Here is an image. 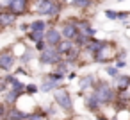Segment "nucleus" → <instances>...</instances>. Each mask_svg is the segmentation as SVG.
<instances>
[{"instance_id": "aec40b11", "label": "nucleus", "mask_w": 130, "mask_h": 120, "mask_svg": "<svg viewBox=\"0 0 130 120\" xmlns=\"http://www.w3.org/2000/svg\"><path fill=\"white\" fill-rule=\"evenodd\" d=\"M36 47H38L39 50H45V43H43V40H39V41H36Z\"/></svg>"}, {"instance_id": "4468645a", "label": "nucleus", "mask_w": 130, "mask_h": 120, "mask_svg": "<svg viewBox=\"0 0 130 120\" xmlns=\"http://www.w3.org/2000/svg\"><path fill=\"white\" fill-rule=\"evenodd\" d=\"M55 86H57V84H55V81H54V79H50L48 82H45V84H43V88H41V90H43V91H50V90H52V88H55Z\"/></svg>"}, {"instance_id": "423d86ee", "label": "nucleus", "mask_w": 130, "mask_h": 120, "mask_svg": "<svg viewBox=\"0 0 130 120\" xmlns=\"http://www.w3.org/2000/svg\"><path fill=\"white\" fill-rule=\"evenodd\" d=\"M46 41H48V45H57V43L61 41V32H59L57 29L46 31Z\"/></svg>"}, {"instance_id": "f3484780", "label": "nucleus", "mask_w": 130, "mask_h": 120, "mask_svg": "<svg viewBox=\"0 0 130 120\" xmlns=\"http://www.w3.org/2000/svg\"><path fill=\"white\" fill-rule=\"evenodd\" d=\"M128 82H130V79H128V77H121V79H118V86H119L121 90H123Z\"/></svg>"}, {"instance_id": "f257e3e1", "label": "nucleus", "mask_w": 130, "mask_h": 120, "mask_svg": "<svg viewBox=\"0 0 130 120\" xmlns=\"http://www.w3.org/2000/svg\"><path fill=\"white\" fill-rule=\"evenodd\" d=\"M94 97H96V100H98L100 104H105V102H109V100L112 99V91H110V88H109L107 84H102L100 88H96Z\"/></svg>"}, {"instance_id": "ddd939ff", "label": "nucleus", "mask_w": 130, "mask_h": 120, "mask_svg": "<svg viewBox=\"0 0 130 120\" xmlns=\"http://www.w3.org/2000/svg\"><path fill=\"white\" fill-rule=\"evenodd\" d=\"M91 82H93V77H91V75H87V77H84V79L80 81V88H82V90H86Z\"/></svg>"}, {"instance_id": "f03ea898", "label": "nucleus", "mask_w": 130, "mask_h": 120, "mask_svg": "<svg viewBox=\"0 0 130 120\" xmlns=\"http://www.w3.org/2000/svg\"><path fill=\"white\" fill-rule=\"evenodd\" d=\"M59 56H61V52H59L57 49L46 47V49L43 50V54H41V61H43V63H55V61H59Z\"/></svg>"}, {"instance_id": "2eb2a0df", "label": "nucleus", "mask_w": 130, "mask_h": 120, "mask_svg": "<svg viewBox=\"0 0 130 120\" xmlns=\"http://www.w3.org/2000/svg\"><path fill=\"white\" fill-rule=\"evenodd\" d=\"M43 34H45V31H32V40L34 41H39V40H43Z\"/></svg>"}, {"instance_id": "39448f33", "label": "nucleus", "mask_w": 130, "mask_h": 120, "mask_svg": "<svg viewBox=\"0 0 130 120\" xmlns=\"http://www.w3.org/2000/svg\"><path fill=\"white\" fill-rule=\"evenodd\" d=\"M13 66H14V56H13V54H4V56H0V68L11 70Z\"/></svg>"}, {"instance_id": "9b49d317", "label": "nucleus", "mask_w": 130, "mask_h": 120, "mask_svg": "<svg viewBox=\"0 0 130 120\" xmlns=\"http://www.w3.org/2000/svg\"><path fill=\"white\" fill-rule=\"evenodd\" d=\"M30 29H32V31H45V22H41V20L32 22V23H30Z\"/></svg>"}, {"instance_id": "20e7f679", "label": "nucleus", "mask_w": 130, "mask_h": 120, "mask_svg": "<svg viewBox=\"0 0 130 120\" xmlns=\"http://www.w3.org/2000/svg\"><path fill=\"white\" fill-rule=\"evenodd\" d=\"M9 9H11V13H14V15L25 13V9H27V0H13V2L9 4Z\"/></svg>"}, {"instance_id": "6e6552de", "label": "nucleus", "mask_w": 130, "mask_h": 120, "mask_svg": "<svg viewBox=\"0 0 130 120\" xmlns=\"http://www.w3.org/2000/svg\"><path fill=\"white\" fill-rule=\"evenodd\" d=\"M14 23V13H0V25H11Z\"/></svg>"}, {"instance_id": "dca6fc26", "label": "nucleus", "mask_w": 130, "mask_h": 120, "mask_svg": "<svg viewBox=\"0 0 130 120\" xmlns=\"http://www.w3.org/2000/svg\"><path fill=\"white\" fill-rule=\"evenodd\" d=\"M73 6L75 7H86V6H89V0H73Z\"/></svg>"}, {"instance_id": "412c9836", "label": "nucleus", "mask_w": 130, "mask_h": 120, "mask_svg": "<svg viewBox=\"0 0 130 120\" xmlns=\"http://www.w3.org/2000/svg\"><path fill=\"white\" fill-rule=\"evenodd\" d=\"M36 90H38V88H36L34 84H29V86H27V91H29V93H34Z\"/></svg>"}, {"instance_id": "5701e85b", "label": "nucleus", "mask_w": 130, "mask_h": 120, "mask_svg": "<svg viewBox=\"0 0 130 120\" xmlns=\"http://www.w3.org/2000/svg\"><path fill=\"white\" fill-rule=\"evenodd\" d=\"M9 120H20V118H9Z\"/></svg>"}, {"instance_id": "f8f14e48", "label": "nucleus", "mask_w": 130, "mask_h": 120, "mask_svg": "<svg viewBox=\"0 0 130 120\" xmlns=\"http://www.w3.org/2000/svg\"><path fill=\"white\" fill-rule=\"evenodd\" d=\"M71 49H73V45H71L70 41H64V43H61V45H59V49H57V50L62 54V52H70Z\"/></svg>"}, {"instance_id": "0eeeda50", "label": "nucleus", "mask_w": 130, "mask_h": 120, "mask_svg": "<svg viewBox=\"0 0 130 120\" xmlns=\"http://www.w3.org/2000/svg\"><path fill=\"white\" fill-rule=\"evenodd\" d=\"M62 36H64V38H68V40L75 38V36H77V27H75V25H71V23L64 25V27H62Z\"/></svg>"}, {"instance_id": "7ed1b4c3", "label": "nucleus", "mask_w": 130, "mask_h": 120, "mask_svg": "<svg viewBox=\"0 0 130 120\" xmlns=\"http://www.w3.org/2000/svg\"><path fill=\"white\" fill-rule=\"evenodd\" d=\"M55 100H57L59 106H62L64 109H70V107H71V99H70V95H68L66 90H59V91H55Z\"/></svg>"}, {"instance_id": "4be33fe9", "label": "nucleus", "mask_w": 130, "mask_h": 120, "mask_svg": "<svg viewBox=\"0 0 130 120\" xmlns=\"http://www.w3.org/2000/svg\"><path fill=\"white\" fill-rule=\"evenodd\" d=\"M2 115H4V109H2V107H0V116H2Z\"/></svg>"}, {"instance_id": "6ab92c4d", "label": "nucleus", "mask_w": 130, "mask_h": 120, "mask_svg": "<svg viewBox=\"0 0 130 120\" xmlns=\"http://www.w3.org/2000/svg\"><path fill=\"white\" fill-rule=\"evenodd\" d=\"M107 74L112 75V77H116V75H118V70H116V68H107Z\"/></svg>"}, {"instance_id": "9d476101", "label": "nucleus", "mask_w": 130, "mask_h": 120, "mask_svg": "<svg viewBox=\"0 0 130 120\" xmlns=\"http://www.w3.org/2000/svg\"><path fill=\"white\" fill-rule=\"evenodd\" d=\"M25 113L23 111H18V109H11L9 111V118H20V120H25Z\"/></svg>"}, {"instance_id": "1a4fd4ad", "label": "nucleus", "mask_w": 130, "mask_h": 120, "mask_svg": "<svg viewBox=\"0 0 130 120\" xmlns=\"http://www.w3.org/2000/svg\"><path fill=\"white\" fill-rule=\"evenodd\" d=\"M50 7H52V2H50V0H38V4H36V9H38L39 13H48Z\"/></svg>"}, {"instance_id": "a211bd4d", "label": "nucleus", "mask_w": 130, "mask_h": 120, "mask_svg": "<svg viewBox=\"0 0 130 120\" xmlns=\"http://www.w3.org/2000/svg\"><path fill=\"white\" fill-rule=\"evenodd\" d=\"M105 15H107V16L110 18V20H116V18H118V13H114V11H107Z\"/></svg>"}]
</instances>
